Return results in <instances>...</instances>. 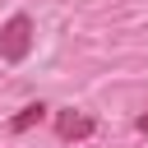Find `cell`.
I'll use <instances>...</instances> for the list:
<instances>
[{
  "mask_svg": "<svg viewBox=\"0 0 148 148\" xmlns=\"http://www.w3.org/2000/svg\"><path fill=\"white\" fill-rule=\"evenodd\" d=\"M92 130H97V120H92V116H83V111H74V106L56 111V134H60L65 143H79V139H92Z\"/></svg>",
  "mask_w": 148,
  "mask_h": 148,
  "instance_id": "2",
  "label": "cell"
},
{
  "mask_svg": "<svg viewBox=\"0 0 148 148\" xmlns=\"http://www.w3.org/2000/svg\"><path fill=\"white\" fill-rule=\"evenodd\" d=\"M134 125H139V130H148V111H143V116H139V120H134Z\"/></svg>",
  "mask_w": 148,
  "mask_h": 148,
  "instance_id": "4",
  "label": "cell"
},
{
  "mask_svg": "<svg viewBox=\"0 0 148 148\" xmlns=\"http://www.w3.org/2000/svg\"><path fill=\"white\" fill-rule=\"evenodd\" d=\"M28 51H32V18L28 14H9L5 28H0V60L18 65V60H28Z\"/></svg>",
  "mask_w": 148,
  "mask_h": 148,
  "instance_id": "1",
  "label": "cell"
},
{
  "mask_svg": "<svg viewBox=\"0 0 148 148\" xmlns=\"http://www.w3.org/2000/svg\"><path fill=\"white\" fill-rule=\"evenodd\" d=\"M42 116H46V106H42V102H28V106H23V111L9 120V130H14V134H23V130H32Z\"/></svg>",
  "mask_w": 148,
  "mask_h": 148,
  "instance_id": "3",
  "label": "cell"
}]
</instances>
